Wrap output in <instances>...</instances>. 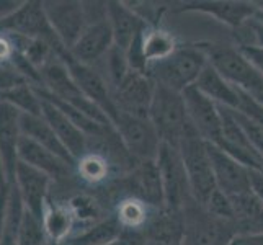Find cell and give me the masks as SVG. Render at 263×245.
Segmentation results:
<instances>
[{
    "label": "cell",
    "mask_w": 263,
    "mask_h": 245,
    "mask_svg": "<svg viewBox=\"0 0 263 245\" xmlns=\"http://www.w3.org/2000/svg\"><path fill=\"white\" fill-rule=\"evenodd\" d=\"M213 66L219 74L235 88L247 92L253 97L263 95V76L257 67L246 58L239 46L231 44H199Z\"/></svg>",
    "instance_id": "6da1fadb"
},
{
    "label": "cell",
    "mask_w": 263,
    "mask_h": 245,
    "mask_svg": "<svg viewBox=\"0 0 263 245\" xmlns=\"http://www.w3.org/2000/svg\"><path fill=\"white\" fill-rule=\"evenodd\" d=\"M210 64L204 51L196 46H180L170 58L147 67V74L157 85L167 87L178 93L193 87L201 72Z\"/></svg>",
    "instance_id": "7a4b0ae2"
},
{
    "label": "cell",
    "mask_w": 263,
    "mask_h": 245,
    "mask_svg": "<svg viewBox=\"0 0 263 245\" xmlns=\"http://www.w3.org/2000/svg\"><path fill=\"white\" fill-rule=\"evenodd\" d=\"M178 152L181 160H183L195 201L204 206L217 186L213 174L210 150H208V142L196 133L192 123L188 124L183 138L180 141Z\"/></svg>",
    "instance_id": "3957f363"
},
{
    "label": "cell",
    "mask_w": 263,
    "mask_h": 245,
    "mask_svg": "<svg viewBox=\"0 0 263 245\" xmlns=\"http://www.w3.org/2000/svg\"><path fill=\"white\" fill-rule=\"evenodd\" d=\"M0 30L15 33L16 36H23V38L41 40L48 43L64 64L72 58L51 26L48 15L43 8V2L22 4L18 7V10H15L4 20H0Z\"/></svg>",
    "instance_id": "277c9868"
},
{
    "label": "cell",
    "mask_w": 263,
    "mask_h": 245,
    "mask_svg": "<svg viewBox=\"0 0 263 245\" xmlns=\"http://www.w3.org/2000/svg\"><path fill=\"white\" fill-rule=\"evenodd\" d=\"M149 120L156 128L162 144L178 149L180 141L190 124L183 95L167 87L157 85L151 105Z\"/></svg>",
    "instance_id": "5b68a950"
},
{
    "label": "cell",
    "mask_w": 263,
    "mask_h": 245,
    "mask_svg": "<svg viewBox=\"0 0 263 245\" xmlns=\"http://www.w3.org/2000/svg\"><path fill=\"white\" fill-rule=\"evenodd\" d=\"M183 237L181 245H229L237 235L234 222L219 219L203 204L192 201L181 211Z\"/></svg>",
    "instance_id": "8992f818"
},
{
    "label": "cell",
    "mask_w": 263,
    "mask_h": 245,
    "mask_svg": "<svg viewBox=\"0 0 263 245\" xmlns=\"http://www.w3.org/2000/svg\"><path fill=\"white\" fill-rule=\"evenodd\" d=\"M40 74L43 79V88H46L54 97H58L62 102L77 108L79 111H82L84 115L92 118L93 121L100 124L113 126L111 121L108 120V116L82 93V90L77 87L74 79H72L67 66L61 59L56 58L51 62H48V64L40 70Z\"/></svg>",
    "instance_id": "52a82bcc"
},
{
    "label": "cell",
    "mask_w": 263,
    "mask_h": 245,
    "mask_svg": "<svg viewBox=\"0 0 263 245\" xmlns=\"http://www.w3.org/2000/svg\"><path fill=\"white\" fill-rule=\"evenodd\" d=\"M157 165L162 177V186H164L165 210L181 213L185 206L195 201V198L192 195L186 170L178 149L162 144L157 156Z\"/></svg>",
    "instance_id": "ba28073f"
},
{
    "label": "cell",
    "mask_w": 263,
    "mask_h": 245,
    "mask_svg": "<svg viewBox=\"0 0 263 245\" xmlns=\"http://www.w3.org/2000/svg\"><path fill=\"white\" fill-rule=\"evenodd\" d=\"M115 129L123 146L136 162L157 160L162 141L151 120L120 113Z\"/></svg>",
    "instance_id": "9c48e42d"
},
{
    "label": "cell",
    "mask_w": 263,
    "mask_h": 245,
    "mask_svg": "<svg viewBox=\"0 0 263 245\" xmlns=\"http://www.w3.org/2000/svg\"><path fill=\"white\" fill-rule=\"evenodd\" d=\"M157 84L146 72L129 70V74L113 90V98L120 113L147 118Z\"/></svg>",
    "instance_id": "30bf717a"
},
{
    "label": "cell",
    "mask_w": 263,
    "mask_h": 245,
    "mask_svg": "<svg viewBox=\"0 0 263 245\" xmlns=\"http://www.w3.org/2000/svg\"><path fill=\"white\" fill-rule=\"evenodd\" d=\"M66 66L70 72L72 79H74V82L77 84V87L82 90V93L90 102H93L115 126L118 118H120V111H118V108H116L113 90L110 84L106 82V79L100 74L95 67L80 64V62H77L72 58L66 62Z\"/></svg>",
    "instance_id": "8fae6325"
},
{
    "label": "cell",
    "mask_w": 263,
    "mask_h": 245,
    "mask_svg": "<svg viewBox=\"0 0 263 245\" xmlns=\"http://www.w3.org/2000/svg\"><path fill=\"white\" fill-rule=\"evenodd\" d=\"M181 95H183L185 100L188 120L196 129V133L206 142L217 144L222 133L221 106L214 103L211 98H208L204 93L199 92L195 85L186 88Z\"/></svg>",
    "instance_id": "7c38bea8"
},
{
    "label": "cell",
    "mask_w": 263,
    "mask_h": 245,
    "mask_svg": "<svg viewBox=\"0 0 263 245\" xmlns=\"http://www.w3.org/2000/svg\"><path fill=\"white\" fill-rule=\"evenodd\" d=\"M51 26L70 52L87 28L84 2H43Z\"/></svg>",
    "instance_id": "4fadbf2b"
},
{
    "label": "cell",
    "mask_w": 263,
    "mask_h": 245,
    "mask_svg": "<svg viewBox=\"0 0 263 245\" xmlns=\"http://www.w3.org/2000/svg\"><path fill=\"white\" fill-rule=\"evenodd\" d=\"M222 115V133L221 139L217 141V146L226 154H229L232 159L240 162L249 170H261L263 172V157L252 146L249 138L240 128V124L235 121V118L229 108L221 106Z\"/></svg>",
    "instance_id": "5bb4252c"
},
{
    "label": "cell",
    "mask_w": 263,
    "mask_h": 245,
    "mask_svg": "<svg viewBox=\"0 0 263 245\" xmlns=\"http://www.w3.org/2000/svg\"><path fill=\"white\" fill-rule=\"evenodd\" d=\"M129 196L138 198L154 211L165 210V196L157 160L136 162L131 175L124 180Z\"/></svg>",
    "instance_id": "9a60e30c"
},
{
    "label": "cell",
    "mask_w": 263,
    "mask_h": 245,
    "mask_svg": "<svg viewBox=\"0 0 263 245\" xmlns=\"http://www.w3.org/2000/svg\"><path fill=\"white\" fill-rule=\"evenodd\" d=\"M217 190L229 198L250 192V170L214 144L208 142Z\"/></svg>",
    "instance_id": "2e32d148"
},
{
    "label": "cell",
    "mask_w": 263,
    "mask_h": 245,
    "mask_svg": "<svg viewBox=\"0 0 263 245\" xmlns=\"http://www.w3.org/2000/svg\"><path fill=\"white\" fill-rule=\"evenodd\" d=\"M51 180L52 178L48 174L18 160L13 183L20 192L26 211H30L40 219H43L44 211H46V198Z\"/></svg>",
    "instance_id": "e0dca14e"
},
{
    "label": "cell",
    "mask_w": 263,
    "mask_h": 245,
    "mask_svg": "<svg viewBox=\"0 0 263 245\" xmlns=\"http://www.w3.org/2000/svg\"><path fill=\"white\" fill-rule=\"evenodd\" d=\"M113 46V31L106 18V20L87 25L82 36L74 44V48L70 49V56L80 64L93 67L95 62L102 61Z\"/></svg>",
    "instance_id": "ac0fdd59"
},
{
    "label": "cell",
    "mask_w": 263,
    "mask_h": 245,
    "mask_svg": "<svg viewBox=\"0 0 263 245\" xmlns=\"http://www.w3.org/2000/svg\"><path fill=\"white\" fill-rule=\"evenodd\" d=\"M106 13L113 31L115 46L128 52L134 41L147 28L146 20L133 7L123 2H106Z\"/></svg>",
    "instance_id": "d6986e66"
},
{
    "label": "cell",
    "mask_w": 263,
    "mask_h": 245,
    "mask_svg": "<svg viewBox=\"0 0 263 245\" xmlns=\"http://www.w3.org/2000/svg\"><path fill=\"white\" fill-rule=\"evenodd\" d=\"M181 12H195L210 15L214 20L231 26L234 30H239L246 25L250 16L257 13V4L250 2H232V0H199V2L183 4L180 8Z\"/></svg>",
    "instance_id": "ffe728a7"
},
{
    "label": "cell",
    "mask_w": 263,
    "mask_h": 245,
    "mask_svg": "<svg viewBox=\"0 0 263 245\" xmlns=\"http://www.w3.org/2000/svg\"><path fill=\"white\" fill-rule=\"evenodd\" d=\"M22 111L10 103L0 102V156L4 159L8 183L15 181L18 163V142L22 139Z\"/></svg>",
    "instance_id": "44dd1931"
},
{
    "label": "cell",
    "mask_w": 263,
    "mask_h": 245,
    "mask_svg": "<svg viewBox=\"0 0 263 245\" xmlns=\"http://www.w3.org/2000/svg\"><path fill=\"white\" fill-rule=\"evenodd\" d=\"M43 102V118L49 123V126L54 129L59 141L62 142V146L67 149V152L72 157L76 159V162L85 156L87 147H88V138L84 131H80L77 126L72 123L69 118L59 111L56 106L51 105L46 100Z\"/></svg>",
    "instance_id": "7402d4cb"
},
{
    "label": "cell",
    "mask_w": 263,
    "mask_h": 245,
    "mask_svg": "<svg viewBox=\"0 0 263 245\" xmlns=\"http://www.w3.org/2000/svg\"><path fill=\"white\" fill-rule=\"evenodd\" d=\"M18 160L25 162L26 165L44 172V174H48L51 178L61 180V178L69 177L70 167L64 160H61L46 147L40 146L38 142L26 138V136H22L20 142H18Z\"/></svg>",
    "instance_id": "603a6c76"
},
{
    "label": "cell",
    "mask_w": 263,
    "mask_h": 245,
    "mask_svg": "<svg viewBox=\"0 0 263 245\" xmlns=\"http://www.w3.org/2000/svg\"><path fill=\"white\" fill-rule=\"evenodd\" d=\"M20 126H22L23 136L33 139L34 142H38L40 146L46 147L54 156H58L61 160H64L69 167H74L77 163L76 159L67 152V149L62 146V142L59 141L56 133H54V129L43 116H33V115L22 113Z\"/></svg>",
    "instance_id": "cb8c5ba5"
},
{
    "label": "cell",
    "mask_w": 263,
    "mask_h": 245,
    "mask_svg": "<svg viewBox=\"0 0 263 245\" xmlns=\"http://www.w3.org/2000/svg\"><path fill=\"white\" fill-rule=\"evenodd\" d=\"M195 87L219 106L239 110V90L231 85L213 66L208 64L196 80Z\"/></svg>",
    "instance_id": "d4e9b609"
},
{
    "label": "cell",
    "mask_w": 263,
    "mask_h": 245,
    "mask_svg": "<svg viewBox=\"0 0 263 245\" xmlns=\"http://www.w3.org/2000/svg\"><path fill=\"white\" fill-rule=\"evenodd\" d=\"M234 225L237 234H257L263 232V203L250 190L242 195L232 196Z\"/></svg>",
    "instance_id": "484cf974"
},
{
    "label": "cell",
    "mask_w": 263,
    "mask_h": 245,
    "mask_svg": "<svg viewBox=\"0 0 263 245\" xmlns=\"http://www.w3.org/2000/svg\"><path fill=\"white\" fill-rule=\"evenodd\" d=\"M178 48L180 46L175 36L167 30L146 28V31L142 34L141 51H142V59L147 67L170 58Z\"/></svg>",
    "instance_id": "4316f807"
},
{
    "label": "cell",
    "mask_w": 263,
    "mask_h": 245,
    "mask_svg": "<svg viewBox=\"0 0 263 245\" xmlns=\"http://www.w3.org/2000/svg\"><path fill=\"white\" fill-rule=\"evenodd\" d=\"M43 222L51 242H62L69 239L76 224L70 208L62 204H46Z\"/></svg>",
    "instance_id": "83f0119b"
},
{
    "label": "cell",
    "mask_w": 263,
    "mask_h": 245,
    "mask_svg": "<svg viewBox=\"0 0 263 245\" xmlns=\"http://www.w3.org/2000/svg\"><path fill=\"white\" fill-rule=\"evenodd\" d=\"M151 210L144 201L138 198L128 196L121 199L116 206V221L123 229L128 231H144L151 221Z\"/></svg>",
    "instance_id": "f1b7e54d"
},
{
    "label": "cell",
    "mask_w": 263,
    "mask_h": 245,
    "mask_svg": "<svg viewBox=\"0 0 263 245\" xmlns=\"http://www.w3.org/2000/svg\"><path fill=\"white\" fill-rule=\"evenodd\" d=\"M26 208L23 204V199L15 183H10L8 190V203H7V217L4 225V234L0 245H18V234H20L23 214Z\"/></svg>",
    "instance_id": "f546056e"
},
{
    "label": "cell",
    "mask_w": 263,
    "mask_h": 245,
    "mask_svg": "<svg viewBox=\"0 0 263 245\" xmlns=\"http://www.w3.org/2000/svg\"><path fill=\"white\" fill-rule=\"evenodd\" d=\"M0 102L10 103L22 113L43 116V102L30 84H23L20 87L8 90L5 93H0Z\"/></svg>",
    "instance_id": "4dcf8cb0"
},
{
    "label": "cell",
    "mask_w": 263,
    "mask_h": 245,
    "mask_svg": "<svg viewBox=\"0 0 263 245\" xmlns=\"http://www.w3.org/2000/svg\"><path fill=\"white\" fill-rule=\"evenodd\" d=\"M77 172L80 178L88 183H100L110 174V163L103 154L87 152L77 160Z\"/></svg>",
    "instance_id": "1f68e13d"
},
{
    "label": "cell",
    "mask_w": 263,
    "mask_h": 245,
    "mask_svg": "<svg viewBox=\"0 0 263 245\" xmlns=\"http://www.w3.org/2000/svg\"><path fill=\"white\" fill-rule=\"evenodd\" d=\"M102 61L105 62L103 69L106 72V82L110 84L111 90H115L131 70L128 54L118 46H113Z\"/></svg>",
    "instance_id": "d6a6232c"
},
{
    "label": "cell",
    "mask_w": 263,
    "mask_h": 245,
    "mask_svg": "<svg viewBox=\"0 0 263 245\" xmlns=\"http://www.w3.org/2000/svg\"><path fill=\"white\" fill-rule=\"evenodd\" d=\"M18 245H48V234L43 219L36 217L30 211H25L23 214Z\"/></svg>",
    "instance_id": "836d02e7"
},
{
    "label": "cell",
    "mask_w": 263,
    "mask_h": 245,
    "mask_svg": "<svg viewBox=\"0 0 263 245\" xmlns=\"http://www.w3.org/2000/svg\"><path fill=\"white\" fill-rule=\"evenodd\" d=\"M235 31H237L239 46L263 48V7H258L257 13L250 16L246 25Z\"/></svg>",
    "instance_id": "e575fe53"
},
{
    "label": "cell",
    "mask_w": 263,
    "mask_h": 245,
    "mask_svg": "<svg viewBox=\"0 0 263 245\" xmlns=\"http://www.w3.org/2000/svg\"><path fill=\"white\" fill-rule=\"evenodd\" d=\"M69 208L72 214H74V221H80L82 224L93 222L97 219V216L100 214L98 203L93 198H90L87 195H79L76 198H72L69 201Z\"/></svg>",
    "instance_id": "d590c367"
},
{
    "label": "cell",
    "mask_w": 263,
    "mask_h": 245,
    "mask_svg": "<svg viewBox=\"0 0 263 245\" xmlns=\"http://www.w3.org/2000/svg\"><path fill=\"white\" fill-rule=\"evenodd\" d=\"M206 211L211 213L213 216L219 217V219L234 222V208L232 201L228 195H224L221 190H216V192L210 196V199L204 204Z\"/></svg>",
    "instance_id": "8d00e7d4"
},
{
    "label": "cell",
    "mask_w": 263,
    "mask_h": 245,
    "mask_svg": "<svg viewBox=\"0 0 263 245\" xmlns=\"http://www.w3.org/2000/svg\"><path fill=\"white\" fill-rule=\"evenodd\" d=\"M239 111L263 128V105L253 95L242 92V90H239Z\"/></svg>",
    "instance_id": "74e56055"
},
{
    "label": "cell",
    "mask_w": 263,
    "mask_h": 245,
    "mask_svg": "<svg viewBox=\"0 0 263 245\" xmlns=\"http://www.w3.org/2000/svg\"><path fill=\"white\" fill-rule=\"evenodd\" d=\"M28 84L26 79L18 72L13 66L7 62H0V93H5L15 87Z\"/></svg>",
    "instance_id": "f35d334b"
},
{
    "label": "cell",
    "mask_w": 263,
    "mask_h": 245,
    "mask_svg": "<svg viewBox=\"0 0 263 245\" xmlns=\"http://www.w3.org/2000/svg\"><path fill=\"white\" fill-rule=\"evenodd\" d=\"M239 49L246 54V58L257 67V70L263 76V48H258V46H239Z\"/></svg>",
    "instance_id": "ab89813d"
},
{
    "label": "cell",
    "mask_w": 263,
    "mask_h": 245,
    "mask_svg": "<svg viewBox=\"0 0 263 245\" xmlns=\"http://www.w3.org/2000/svg\"><path fill=\"white\" fill-rule=\"evenodd\" d=\"M229 245H263V232L237 234Z\"/></svg>",
    "instance_id": "60d3db41"
},
{
    "label": "cell",
    "mask_w": 263,
    "mask_h": 245,
    "mask_svg": "<svg viewBox=\"0 0 263 245\" xmlns=\"http://www.w3.org/2000/svg\"><path fill=\"white\" fill-rule=\"evenodd\" d=\"M250 188L263 203V172L261 170H250Z\"/></svg>",
    "instance_id": "b9f144b4"
},
{
    "label": "cell",
    "mask_w": 263,
    "mask_h": 245,
    "mask_svg": "<svg viewBox=\"0 0 263 245\" xmlns=\"http://www.w3.org/2000/svg\"><path fill=\"white\" fill-rule=\"evenodd\" d=\"M8 190H10V185H7V186H4V188H0V240H2L4 225H5V217H7Z\"/></svg>",
    "instance_id": "7bdbcfd3"
},
{
    "label": "cell",
    "mask_w": 263,
    "mask_h": 245,
    "mask_svg": "<svg viewBox=\"0 0 263 245\" xmlns=\"http://www.w3.org/2000/svg\"><path fill=\"white\" fill-rule=\"evenodd\" d=\"M13 52H15V49L12 46V43L7 38H4V36H0V62L8 61L13 56Z\"/></svg>",
    "instance_id": "ee69618b"
},
{
    "label": "cell",
    "mask_w": 263,
    "mask_h": 245,
    "mask_svg": "<svg viewBox=\"0 0 263 245\" xmlns=\"http://www.w3.org/2000/svg\"><path fill=\"white\" fill-rule=\"evenodd\" d=\"M18 2H0V20H4L8 15H12L15 10H18Z\"/></svg>",
    "instance_id": "f6af8a7d"
},
{
    "label": "cell",
    "mask_w": 263,
    "mask_h": 245,
    "mask_svg": "<svg viewBox=\"0 0 263 245\" xmlns=\"http://www.w3.org/2000/svg\"><path fill=\"white\" fill-rule=\"evenodd\" d=\"M8 183V177H7V170H5V163H4V159L0 156V188H4Z\"/></svg>",
    "instance_id": "bcb514c9"
},
{
    "label": "cell",
    "mask_w": 263,
    "mask_h": 245,
    "mask_svg": "<svg viewBox=\"0 0 263 245\" xmlns=\"http://www.w3.org/2000/svg\"><path fill=\"white\" fill-rule=\"evenodd\" d=\"M255 98H257V100H258V102H260V103L263 105V95H260V97H255Z\"/></svg>",
    "instance_id": "7dc6e473"
}]
</instances>
